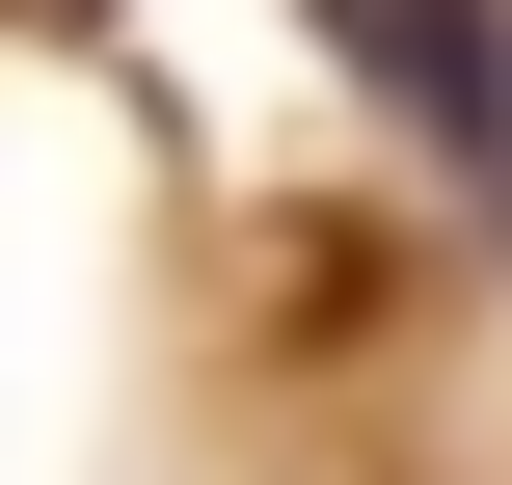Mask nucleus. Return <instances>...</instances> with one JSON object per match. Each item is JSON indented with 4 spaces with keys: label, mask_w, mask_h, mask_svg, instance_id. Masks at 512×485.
I'll return each instance as SVG.
<instances>
[{
    "label": "nucleus",
    "mask_w": 512,
    "mask_h": 485,
    "mask_svg": "<svg viewBox=\"0 0 512 485\" xmlns=\"http://www.w3.org/2000/svg\"><path fill=\"white\" fill-rule=\"evenodd\" d=\"M324 54H351L405 135H459V162L512 189V0H324Z\"/></svg>",
    "instance_id": "obj_1"
}]
</instances>
